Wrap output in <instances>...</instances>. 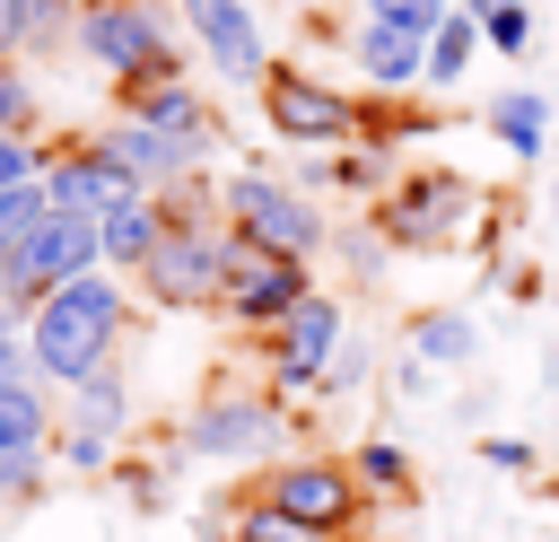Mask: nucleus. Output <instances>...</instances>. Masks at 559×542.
<instances>
[{
  "label": "nucleus",
  "instance_id": "nucleus-1",
  "mask_svg": "<svg viewBox=\"0 0 559 542\" xmlns=\"http://www.w3.org/2000/svg\"><path fill=\"white\" fill-rule=\"evenodd\" d=\"M131 323H140L131 288L114 271H79V280H61L26 306V367L44 385H79L87 367H105L131 341Z\"/></svg>",
  "mask_w": 559,
  "mask_h": 542
},
{
  "label": "nucleus",
  "instance_id": "nucleus-2",
  "mask_svg": "<svg viewBox=\"0 0 559 542\" xmlns=\"http://www.w3.org/2000/svg\"><path fill=\"white\" fill-rule=\"evenodd\" d=\"M70 52L105 79V96L148 87V79H192V52L175 44V26H166L157 0H79Z\"/></svg>",
  "mask_w": 559,
  "mask_h": 542
},
{
  "label": "nucleus",
  "instance_id": "nucleus-3",
  "mask_svg": "<svg viewBox=\"0 0 559 542\" xmlns=\"http://www.w3.org/2000/svg\"><path fill=\"white\" fill-rule=\"evenodd\" d=\"M288 437H297V402L271 385H245L236 367H218L175 428V446L201 463H262V455H288Z\"/></svg>",
  "mask_w": 559,
  "mask_h": 542
},
{
  "label": "nucleus",
  "instance_id": "nucleus-4",
  "mask_svg": "<svg viewBox=\"0 0 559 542\" xmlns=\"http://www.w3.org/2000/svg\"><path fill=\"white\" fill-rule=\"evenodd\" d=\"M489 192L463 175V166H402V175H384V192L367 201V227L393 245V254H445V245H463L472 236V210H480Z\"/></svg>",
  "mask_w": 559,
  "mask_h": 542
},
{
  "label": "nucleus",
  "instance_id": "nucleus-5",
  "mask_svg": "<svg viewBox=\"0 0 559 542\" xmlns=\"http://www.w3.org/2000/svg\"><path fill=\"white\" fill-rule=\"evenodd\" d=\"M245 498H262V507H280V516H297V525H314V533H341V542H349V533L376 516V498L358 490L349 455H323V446H288V455H262Z\"/></svg>",
  "mask_w": 559,
  "mask_h": 542
},
{
  "label": "nucleus",
  "instance_id": "nucleus-6",
  "mask_svg": "<svg viewBox=\"0 0 559 542\" xmlns=\"http://www.w3.org/2000/svg\"><path fill=\"white\" fill-rule=\"evenodd\" d=\"M218 219H227L245 245H271V254H297V262H314V254L332 245L323 201H314L306 184H288V175H262V166L218 175Z\"/></svg>",
  "mask_w": 559,
  "mask_h": 542
},
{
  "label": "nucleus",
  "instance_id": "nucleus-7",
  "mask_svg": "<svg viewBox=\"0 0 559 542\" xmlns=\"http://www.w3.org/2000/svg\"><path fill=\"white\" fill-rule=\"evenodd\" d=\"M218 271H227V219H166L157 245L140 254L131 288L157 315H210L218 306Z\"/></svg>",
  "mask_w": 559,
  "mask_h": 542
},
{
  "label": "nucleus",
  "instance_id": "nucleus-8",
  "mask_svg": "<svg viewBox=\"0 0 559 542\" xmlns=\"http://www.w3.org/2000/svg\"><path fill=\"white\" fill-rule=\"evenodd\" d=\"M341 341H349V306L332 288H306L280 323L245 332V350H253V367H262L271 393H323V367H332Z\"/></svg>",
  "mask_w": 559,
  "mask_h": 542
},
{
  "label": "nucleus",
  "instance_id": "nucleus-9",
  "mask_svg": "<svg viewBox=\"0 0 559 542\" xmlns=\"http://www.w3.org/2000/svg\"><path fill=\"white\" fill-rule=\"evenodd\" d=\"M253 105H262V131L288 149H349L358 140V96L314 79L306 61H271L253 79Z\"/></svg>",
  "mask_w": 559,
  "mask_h": 542
},
{
  "label": "nucleus",
  "instance_id": "nucleus-10",
  "mask_svg": "<svg viewBox=\"0 0 559 542\" xmlns=\"http://www.w3.org/2000/svg\"><path fill=\"white\" fill-rule=\"evenodd\" d=\"M314 288V262H297V254H271V245H245L236 227H227V271H218V323H236V332H262V323H280L297 297Z\"/></svg>",
  "mask_w": 559,
  "mask_h": 542
},
{
  "label": "nucleus",
  "instance_id": "nucleus-11",
  "mask_svg": "<svg viewBox=\"0 0 559 542\" xmlns=\"http://www.w3.org/2000/svg\"><path fill=\"white\" fill-rule=\"evenodd\" d=\"M35 184H44V210H61V219H105L114 201H131V192H140V184H131V175L87 140V131H52V140H44V175H35Z\"/></svg>",
  "mask_w": 559,
  "mask_h": 542
},
{
  "label": "nucleus",
  "instance_id": "nucleus-12",
  "mask_svg": "<svg viewBox=\"0 0 559 542\" xmlns=\"http://www.w3.org/2000/svg\"><path fill=\"white\" fill-rule=\"evenodd\" d=\"M79 271H96V227H87V219H61V210H44V219L17 236V254H9V271H0V297L26 315L44 288L79 280Z\"/></svg>",
  "mask_w": 559,
  "mask_h": 542
},
{
  "label": "nucleus",
  "instance_id": "nucleus-13",
  "mask_svg": "<svg viewBox=\"0 0 559 542\" xmlns=\"http://www.w3.org/2000/svg\"><path fill=\"white\" fill-rule=\"evenodd\" d=\"M175 17H183V35H192V52L227 79V87H253L280 52H271V35H262V17H253V0H175Z\"/></svg>",
  "mask_w": 559,
  "mask_h": 542
},
{
  "label": "nucleus",
  "instance_id": "nucleus-14",
  "mask_svg": "<svg viewBox=\"0 0 559 542\" xmlns=\"http://www.w3.org/2000/svg\"><path fill=\"white\" fill-rule=\"evenodd\" d=\"M87 140H96V149H105V157H114V166H122V175L140 184V192H166L175 175H201V166H210V149H192V140H166V131H148V122H131V114H114V122H96Z\"/></svg>",
  "mask_w": 559,
  "mask_h": 542
},
{
  "label": "nucleus",
  "instance_id": "nucleus-15",
  "mask_svg": "<svg viewBox=\"0 0 559 542\" xmlns=\"http://www.w3.org/2000/svg\"><path fill=\"white\" fill-rule=\"evenodd\" d=\"M114 114H131V122H148V131H166V140H192V149H210V157H218V140H227L218 105H210L192 79H148V87H122V96H114Z\"/></svg>",
  "mask_w": 559,
  "mask_h": 542
},
{
  "label": "nucleus",
  "instance_id": "nucleus-16",
  "mask_svg": "<svg viewBox=\"0 0 559 542\" xmlns=\"http://www.w3.org/2000/svg\"><path fill=\"white\" fill-rule=\"evenodd\" d=\"M52 420H61V428H79V437L122 446V428H131V376H122V358L87 367L79 385H52Z\"/></svg>",
  "mask_w": 559,
  "mask_h": 542
},
{
  "label": "nucleus",
  "instance_id": "nucleus-17",
  "mask_svg": "<svg viewBox=\"0 0 559 542\" xmlns=\"http://www.w3.org/2000/svg\"><path fill=\"white\" fill-rule=\"evenodd\" d=\"M419 44H428V35L384 26V17H358V26H349V61H358V79H367L376 96H411V87H419Z\"/></svg>",
  "mask_w": 559,
  "mask_h": 542
},
{
  "label": "nucleus",
  "instance_id": "nucleus-18",
  "mask_svg": "<svg viewBox=\"0 0 559 542\" xmlns=\"http://www.w3.org/2000/svg\"><path fill=\"white\" fill-rule=\"evenodd\" d=\"M87 227H96V271L131 280V271H140V254L157 245V227H166V219H157V192H131V201H114V210H105V219H87Z\"/></svg>",
  "mask_w": 559,
  "mask_h": 542
},
{
  "label": "nucleus",
  "instance_id": "nucleus-19",
  "mask_svg": "<svg viewBox=\"0 0 559 542\" xmlns=\"http://www.w3.org/2000/svg\"><path fill=\"white\" fill-rule=\"evenodd\" d=\"M480 131H489L507 157L533 166V157L550 149V96H542V87H498V96L480 105Z\"/></svg>",
  "mask_w": 559,
  "mask_h": 542
},
{
  "label": "nucleus",
  "instance_id": "nucleus-20",
  "mask_svg": "<svg viewBox=\"0 0 559 542\" xmlns=\"http://www.w3.org/2000/svg\"><path fill=\"white\" fill-rule=\"evenodd\" d=\"M472 61H480V17H472V9H445V17L428 26V44H419V87H428V96H454Z\"/></svg>",
  "mask_w": 559,
  "mask_h": 542
},
{
  "label": "nucleus",
  "instance_id": "nucleus-21",
  "mask_svg": "<svg viewBox=\"0 0 559 542\" xmlns=\"http://www.w3.org/2000/svg\"><path fill=\"white\" fill-rule=\"evenodd\" d=\"M52 446V385L26 367V376H0V455H44Z\"/></svg>",
  "mask_w": 559,
  "mask_h": 542
},
{
  "label": "nucleus",
  "instance_id": "nucleus-22",
  "mask_svg": "<svg viewBox=\"0 0 559 542\" xmlns=\"http://www.w3.org/2000/svg\"><path fill=\"white\" fill-rule=\"evenodd\" d=\"M411 358L419 367H472L480 358V323L463 306H428V315H411Z\"/></svg>",
  "mask_w": 559,
  "mask_h": 542
},
{
  "label": "nucleus",
  "instance_id": "nucleus-23",
  "mask_svg": "<svg viewBox=\"0 0 559 542\" xmlns=\"http://www.w3.org/2000/svg\"><path fill=\"white\" fill-rule=\"evenodd\" d=\"M349 472H358V490H367V498H393V507H411V498H419V463H411V446H402V437H367V446L349 455Z\"/></svg>",
  "mask_w": 559,
  "mask_h": 542
},
{
  "label": "nucleus",
  "instance_id": "nucleus-24",
  "mask_svg": "<svg viewBox=\"0 0 559 542\" xmlns=\"http://www.w3.org/2000/svg\"><path fill=\"white\" fill-rule=\"evenodd\" d=\"M445 114H428V105H402V96H376V105H358V149H402V140H428Z\"/></svg>",
  "mask_w": 559,
  "mask_h": 542
},
{
  "label": "nucleus",
  "instance_id": "nucleus-25",
  "mask_svg": "<svg viewBox=\"0 0 559 542\" xmlns=\"http://www.w3.org/2000/svg\"><path fill=\"white\" fill-rule=\"evenodd\" d=\"M227 542H341V533H314V525H297V516H280V507H262V498H227Z\"/></svg>",
  "mask_w": 559,
  "mask_h": 542
},
{
  "label": "nucleus",
  "instance_id": "nucleus-26",
  "mask_svg": "<svg viewBox=\"0 0 559 542\" xmlns=\"http://www.w3.org/2000/svg\"><path fill=\"white\" fill-rule=\"evenodd\" d=\"M70 17H79V0H17V61L35 52H70Z\"/></svg>",
  "mask_w": 559,
  "mask_h": 542
},
{
  "label": "nucleus",
  "instance_id": "nucleus-27",
  "mask_svg": "<svg viewBox=\"0 0 559 542\" xmlns=\"http://www.w3.org/2000/svg\"><path fill=\"white\" fill-rule=\"evenodd\" d=\"M472 17H480V52H507V61L533 52V0H498V9H472Z\"/></svg>",
  "mask_w": 559,
  "mask_h": 542
},
{
  "label": "nucleus",
  "instance_id": "nucleus-28",
  "mask_svg": "<svg viewBox=\"0 0 559 542\" xmlns=\"http://www.w3.org/2000/svg\"><path fill=\"white\" fill-rule=\"evenodd\" d=\"M0 131H17V140H35V131H44V96H35L26 61H0Z\"/></svg>",
  "mask_w": 559,
  "mask_h": 542
},
{
  "label": "nucleus",
  "instance_id": "nucleus-29",
  "mask_svg": "<svg viewBox=\"0 0 559 542\" xmlns=\"http://www.w3.org/2000/svg\"><path fill=\"white\" fill-rule=\"evenodd\" d=\"M44 455H52V472H79V481H105V472H114V446H105V437H79V428H61V420H52V446H44Z\"/></svg>",
  "mask_w": 559,
  "mask_h": 542
},
{
  "label": "nucleus",
  "instance_id": "nucleus-30",
  "mask_svg": "<svg viewBox=\"0 0 559 542\" xmlns=\"http://www.w3.org/2000/svg\"><path fill=\"white\" fill-rule=\"evenodd\" d=\"M358 17H384V26H411V35H428V26L445 17V0H358Z\"/></svg>",
  "mask_w": 559,
  "mask_h": 542
},
{
  "label": "nucleus",
  "instance_id": "nucleus-31",
  "mask_svg": "<svg viewBox=\"0 0 559 542\" xmlns=\"http://www.w3.org/2000/svg\"><path fill=\"white\" fill-rule=\"evenodd\" d=\"M35 175H44V131H35V140L0 131V192H9V184H35Z\"/></svg>",
  "mask_w": 559,
  "mask_h": 542
},
{
  "label": "nucleus",
  "instance_id": "nucleus-32",
  "mask_svg": "<svg viewBox=\"0 0 559 542\" xmlns=\"http://www.w3.org/2000/svg\"><path fill=\"white\" fill-rule=\"evenodd\" d=\"M480 463H498V472H542L533 437H480Z\"/></svg>",
  "mask_w": 559,
  "mask_h": 542
},
{
  "label": "nucleus",
  "instance_id": "nucleus-33",
  "mask_svg": "<svg viewBox=\"0 0 559 542\" xmlns=\"http://www.w3.org/2000/svg\"><path fill=\"white\" fill-rule=\"evenodd\" d=\"M0 376H26V315L0 297Z\"/></svg>",
  "mask_w": 559,
  "mask_h": 542
},
{
  "label": "nucleus",
  "instance_id": "nucleus-34",
  "mask_svg": "<svg viewBox=\"0 0 559 542\" xmlns=\"http://www.w3.org/2000/svg\"><path fill=\"white\" fill-rule=\"evenodd\" d=\"M0 61H17V0H0Z\"/></svg>",
  "mask_w": 559,
  "mask_h": 542
},
{
  "label": "nucleus",
  "instance_id": "nucleus-35",
  "mask_svg": "<svg viewBox=\"0 0 559 542\" xmlns=\"http://www.w3.org/2000/svg\"><path fill=\"white\" fill-rule=\"evenodd\" d=\"M542 490H550V507H559V472H542Z\"/></svg>",
  "mask_w": 559,
  "mask_h": 542
},
{
  "label": "nucleus",
  "instance_id": "nucleus-36",
  "mask_svg": "<svg viewBox=\"0 0 559 542\" xmlns=\"http://www.w3.org/2000/svg\"><path fill=\"white\" fill-rule=\"evenodd\" d=\"M550 210H559V166H550Z\"/></svg>",
  "mask_w": 559,
  "mask_h": 542
},
{
  "label": "nucleus",
  "instance_id": "nucleus-37",
  "mask_svg": "<svg viewBox=\"0 0 559 542\" xmlns=\"http://www.w3.org/2000/svg\"><path fill=\"white\" fill-rule=\"evenodd\" d=\"M445 9H480V0H445Z\"/></svg>",
  "mask_w": 559,
  "mask_h": 542
},
{
  "label": "nucleus",
  "instance_id": "nucleus-38",
  "mask_svg": "<svg viewBox=\"0 0 559 542\" xmlns=\"http://www.w3.org/2000/svg\"><path fill=\"white\" fill-rule=\"evenodd\" d=\"M480 9H498V0H480Z\"/></svg>",
  "mask_w": 559,
  "mask_h": 542
}]
</instances>
